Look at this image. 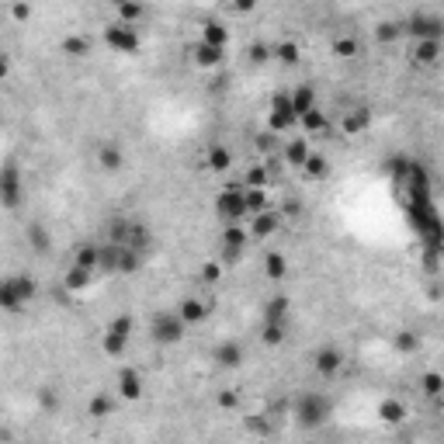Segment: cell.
<instances>
[{
	"label": "cell",
	"instance_id": "6da1fadb",
	"mask_svg": "<svg viewBox=\"0 0 444 444\" xmlns=\"http://www.w3.org/2000/svg\"><path fill=\"white\" fill-rule=\"evenodd\" d=\"M292 417H295V424L302 431H316V427H323L334 417V403L323 392H302L292 403Z\"/></svg>",
	"mask_w": 444,
	"mask_h": 444
},
{
	"label": "cell",
	"instance_id": "7a4b0ae2",
	"mask_svg": "<svg viewBox=\"0 0 444 444\" xmlns=\"http://www.w3.org/2000/svg\"><path fill=\"white\" fill-rule=\"evenodd\" d=\"M215 215L226 226H240L247 219V205H243V184H229L215 194Z\"/></svg>",
	"mask_w": 444,
	"mask_h": 444
},
{
	"label": "cell",
	"instance_id": "3957f363",
	"mask_svg": "<svg viewBox=\"0 0 444 444\" xmlns=\"http://www.w3.org/2000/svg\"><path fill=\"white\" fill-rule=\"evenodd\" d=\"M21 201H24V178H21V167H17L14 160H7V164L0 167V205L14 212Z\"/></svg>",
	"mask_w": 444,
	"mask_h": 444
},
{
	"label": "cell",
	"instance_id": "277c9868",
	"mask_svg": "<svg viewBox=\"0 0 444 444\" xmlns=\"http://www.w3.org/2000/svg\"><path fill=\"white\" fill-rule=\"evenodd\" d=\"M184 323H180L178 313H157L153 316V323H150V337L157 341V344H164V348H174L184 341Z\"/></svg>",
	"mask_w": 444,
	"mask_h": 444
},
{
	"label": "cell",
	"instance_id": "5b68a950",
	"mask_svg": "<svg viewBox=\"0 0 444 444\" xmlns=\"http://www.w3.org/2000/svg\"><path fill=\"white\" fill-rule=\"evenodd\" d=\"M104 42H108L115 52H122V56H132V52H139V45H143L139 28H129V24H118V21H111V24L104 28Z\"/></svg>",
	"mask_w": 444,
	"mask_h": 444
},
{
	"label": "cell",
	"instance_id": "8992f818",
	"mask_svg": "<svg viewBox=\"0 0 444 444\" xmlns=\"http://www.w3.org/2000/svg\"><path fill=\"white\" fill-rule=\"evenodd\" d=\"M403 31H410L417 42H427V38H434V42H441L444 35V21L438 14H413L410 21H406V28Z\"/></svg>",
	"mask_w": 444,
	"mask_h": 444
},
{
	"label": "cell",
	"instance_id": "52a82bcc",
	"mask_svg": "<svg viewBox=\"0 0 444 444\" xmlns=\"http://www.w3.org/2000/svg\"><path fill=\"white\" fill-rule=\"evenodd\" d=\"M313 368H316V375H320V378H334V375L344 368V351H341V348H334V344L320 348V351L313 355Z\"/></svg>",
	"mask_w": 444,
	"mask_h": 444
},
{
	"label": "cell",
	"instance_id": "ba28073f",
	"mask_svg": "<svg viewBox=\"0 0 444 444\" xmlns=\"http://www.w3.org/2000/svg\"><path fill=\"white\" fill-rule=\"evenodd\" d=\"M150 243H153L150 226L139 222V219H129V222H125V233H122V247H129V250H136V254H146Z\"/></svg>",
	"mask_w": 444,
	"mask_h": 444
},
{
	"label": "cell",
	"instance_id": "9c48e42d",
	"mask_svg": "<svg viewBox=\"0 0 444 444\" xmlns=\"http://www.w3.org/2000/svg\"><path fill=\"white\" fill-rule=\"evenodd\" d=\"M247 243H250V233H247L243 226H222V233H219V247H222L226 257H240Z\"/></svg>",
	"mask_w": 444,
	"mask_h": 444
},
{
	"label": "cell",
	"instance_id": "30bf717a",
	"mask_svg": "<svg viewBox=\"0 0 444 444\" xmlns=\"http://www.w3.org/2000/svg\"><path fill=\"white\" fill-rule=\"evenodd\" d=\"M115 389H118V396L125 403H139V396H143V375H139V368H122Z\"/></svg>",
	"mask_w": 444,
	"mask_h": 444
},
{
	"label": "cell",
	"instance_id": "8fae6325",
	"mask_svg": "<svg viewBox=\"0 0 444 444\" xmlns=\"http://www.w3.org/2000/svg\"><path fill=\"white\" fill-rule=\"evenodd\" d=\"M281 229V212H261V215H250V236L254 240H267Z\"/></svg>",
	"mask_w": 444,
	"mask_h": 444
},
{
	"label": "cell",
	"instance_id": "7c38bea8",
	"mask_svg": "<svg viewBox=\"0 0 444 444\" xmlns=\"http://www.w3.org/2000/svg\"><path fill=\"white\" fill-rule=\"evenodd\" d=\"M178 316L184 327H198L205 316H208V306L201 302V299H194V295H187V299H180L178 302Z\"/></svg>",
	"mask_w": 444,
	"mask_h": 444
},
{
	"label": "cell",
	"instance_id": "4fadbf2b",
	"mask_svg": "<svg viewBox=\"0 0 444 444\" xmlns=\"http://www.w3.org/2000/svg\"><path fill=\"white\" fill-rule=\"evenodd\" d=\"M222 59H226V49H212L205 42H194V49H191V63L201 70H215V66H222Z\"/></svg>",
	"mask_w": 444,
	"mask_h": 444
},
{
	"label": "cell",
	"instance_id": "5bb4252c",
	"mask_svg": "<svg viewBox=\"0 0 444 444\" xmlns=\"http://www.w3.org/2000/svg\"><path fill=\"white\" fill-rule=\"evenodd\" d=\"M97 167H101L104 174H118V171L125 167V153H122V146H118V143H104V146L97 150Z\"/></svg>",
	"mask_w": 444,
	"mask_h": 444
},
{
	"label": "cell",
	"instance_id": "9a60e30c",
	"mask_svg": "<svg viewBox=\"0 0 444 444\" xmlns=\"http://www.w3.org/2000/svg\"><path fill=\"white\" fill-rule=\"evenodd\" d=\"M122 243H101L97 247V271H104V274H118V267H122Z\"/></svg>",
	"mask_w": 444,
	"mask_h": 444
},
{
	"label": "cell",
	"instance_id": "2e32d148",
	"mask_svg": "<svg viewBox=\"0 0 444 444\" xmlns=\"http://www.w3.org/2000/svg\"><path fill=\"white\" fill-rule=\"evenodd\" d=\"M368 125H371V111H368L364 104L351 108V111L341 118V132H344V136H361Z\"/></svg>",
	"mask_w": 444,
	"mask_h": 444
},
{
	"label": "cell",
	"instance_id": "e0dca14e",
	"mask_svg": "<svg viewBox=\"0 0 444 444\" xmlns=\"http://www.w3.org/2000/svg\"><path fill=\"white\" fill-rule=\"evenodd\" d=\"M410 59H413L417 66H434V63L441 59V42H434V38H427V42H413Z\"/></svg>",
	"mask_w": 444,
	"mask_h": 444
},
{
	"label": "cell",
	"instance_id": "ac0fdd59",
	"mask_svg": "<svg viewBox=\"0 0 444 444\" xmlns=\"http://www.w3.org/2000/svg\"><path fill=\"white\" fill-rule=\"evenodd\" d=\"M288 97H292V115H295V122H299V115H306V111L316 108V90H313V84H299L295 90H288Z\"/></svg>",
	"mask_w": 444,
	"mask_h": 444
},
{
	"label": "cell",
	"instance_id": "d6986e66",
	"mask_svg": "<svg viewBox=\"0 0 444 444\" xmlns=\"http://www.w3.org/2000/svg\"><path fill=\"white\" fill-rule=\"evenodd\" d=\"M229 167H233V153H229L222 143L208 146V153H205V171H212V174H226Z\"/></svg>",
	"mask_w": 444,
	"mask_h": 444
},
{
	"label": "cell",
	"instance_id": "ffe728a7",
	"mask_svg": "<svg viewBox=\"0 0 444 444\" xmlns=\"http://www.w3.org/2000/svg\"><path fill=\"white\" fill-rule=\"evenodd\" d=\"M309 153H313V150H309V139L302 136V139H288V143H285V157H281V160H285L288 167H299V171H302V164L309 160Z\"/></svg>",
	"mask_w": 444,
	"mask_h": 444
},
{
	"label": "cell",
	"instance_id": "44dd1931",
	"mask_svg": "<svg viewBox=\"0 0 444 444\" xmlns=\"http://www.w3.org/2000/svg\"><path fill=\"white\" fill-rule=\"evenodd\" d=\"M24 240H28V247H31L35 254H49V250H52L49 229H45L42 222H28V226H24Z\"/></svg>",
	"mask_w": 444,
	"mask_h": 444
},
{
	"label": "cell",
	"instance_id": "7402d4cb",
	"mask_svg": "<svg viewBox=\"0 0 444 444\" xmlns=\"http://www.w3.org/2000/svg\"><path fill=\"white\" fill-rule=\"evenodd\" d=\"M212 357H215L222 368H240V364H243V344H236V341H222Z\"/></svg>",
	"mask_w": 444,
	"mask_h": 444
},
{
	"label": "cell",
	"instance_id": "603a6c76",
	"mask_svg": "<svg viewBox=\"0 0 444 444\" xmlns=\"http://www.w3.org/2000/svg\"><path fill=\"white\" fill-rule=\"evenodd\" d=\"M201 42L212 45V49H226V42H229V28H226L222 21H205V24H201Z\"/></svg>",
	"mask_w": 444,
	"mask_h": 444
},
{
	"label": "cell",
	"instance_id": "cb8c5ba5",
	"mask_svg": "<svg viewBox=\"0 0 444 444\" xmlns=\"http://www.w3.org/2000/svg\"><path fill=\"white\" fill-rule=\"evenodd\" d=\"M378 420L389 424V427H399V424L406 420V406H403V399H382V403H378Z\"/></svg>",
	"mask_w": 444,
	"mask_h": 444
},
{
	"label": "cell",
	"instance_id": "d4e9b609",
	"mask_svg": "<svg viewBox=\"0 0 444 444\" xmlns=\"http://www.w3.org/2000/svg\"><path fill=\"white\" fill-rule=\"evenodd\" d=\"M90 281H94V271H84L77 264H70L66 274H63V288L66 292H84V288H90Z\"/></svg>",
	"mask_w": 444,
	"mask_h": 444
},
{
	"label": "cell",
	"instance_id": "484cf974",
	"mask_svg": "<svg viewBox=\"0 0 444 444\" xmlns=\"http://www.w3.org/2000/svg\"><path fill=\"white\" fill-rule=\"evenodd\" d=\"M306 136H320V132H327V115L320 111V108H313V111H306V115H299V122H295Z\"/></svg>",
	"mask_w": 444,
	"mask_h": 444
},
{
	"label": "cell",
	"instance_id": "4316f807",
	"mask_svg": "<svg viewBox=\"0 0 444 444\" xmlns=\"http://www.w3.org/2000/svg\"><path fill=\"white\" fill-rule=\"evenodd\" d=\"M7 281H10V288L17 292V299H21L24 306L38 295V285H35V278H31V274H7Z\"/></svg>",
	"mask_w": 444,
	"mask_h": 444
},
{
	"label": "cell",
	"instance_id": "83f0119b",
	"mask_svg": "<svg viewBox=\"0 0 444 444\" xmlns=\"http://www.w3.org/2000/svg\"><path fill=\"white\" fill-rule=\"evenodd\" d=\"M111 413H115V399H111V392H97V396H90L87 417H94V420H108Z\"/></svg>",
	"mask_w": 444,
	"mask_h": 444
},
{
	"label": "cell",
	"instance_id": "f1b7e54d",
	"mask_svg": "<svg viewBox=\"0 0 444 444\" xmlns=\"http://www.w3.org/2000/svg\"><path fill=\"white\" fill-rule=\"evenodd\" d=\"M288 295H271L264 302V323H285V316H288Z\"/></svg>",
	"mask_w": 444,
	"mask_h": 444
},
{
	"label": "cell",
	"instance_id": "f546056e",
	"mask_svg": "<svg viewBox=\"0 0 444 444\" xmlns=\"http://www.w3.org/2000/svg\"><path fill=\"white\" fill-rule=\"evenodd\" d=\"M73 264L84 267V271H97V243H77L73 247Z\"/></svg>",
	"mask_w": 444,
	"mask_h": 444
},
{
	"label": "cell",
	"instance_id": "4dcf8cb0",
	"mask_svg": "<svg viewBox=\"0 0 444 444\" xmlns=\"http://www.w3.org/2000/svg\"><path fill=\"white\" fill-rule=\"evenodd\" d=\"M115 14H118V24L136 28V24L146 17V7H143V3H115Z\"/></svg>",
	"mask_w": 444,
	"mask_h": 444
},
{
	"label": "cell",
	"instance_id": "1f68e13d",
	"mask_svg": "<svg viewBox=\"0 0 444 444\" xmlns=\"http://www.w3.org/2000/svg\"><path fill=\"white\" fill-rule=\"evenodd\" d=\"M271 56H274L278 63H285V66H299L302 49H299V42H278V45L271 49Z\"/></svg>",
	"mask_w": 444,
	"mask_h": 444
},
{
	"label": "cell",
	"instance_id": "d6a6232c",
	"mask_svg": "<svg viewBox=\"0 0 444 444\" xmlns=\"http://www.w3.org/2000/svg\"><path fill=\"white\" fill-rule=\"evenodd\" d=\"M330 52H334L337 59H355L357 52H361V42H357L355 35H341V38L330 42Z\"/></svg>",
	"mask_w": 444,
	"mask_h": 444
},
{
	"label": "cell",
	"instance_id": "836d02e7",
	"mask_svg": "<svg viewBox=\"0 0 444 444\" xmlns=\"http://www.w3.org/2000/svg\"><path fill=\"white\" fill-rule=\"evenodd\" d=\"M63 52H66L70 59H84L90 52V38L87 35H66V38H63Z\"/></svg>",
	"mask_w": 444,
	"mask_h": 444
},
{
	"label": "cell",
	"instance_id": "e575fe53",
	"mask_svg": "<svg viewBox=\"0 0 444 444\" xmlns=\"http://www.w3.org/2000/svg\"><path fill=\"white\" fill-rule=\"evenodd\" d=\"M0 309H3V313H21V309H24V302L17 299V292L10 288L7 278H0Z\"/></svg>",
	"mask_w": 444,
	"mask_h": 444
},
{
	"label": "cell",
	"instance_id": "d590c367",
	"mask_svg": "<svg viewBox=\"0 0 444 444\" xmlns=\"http://www.w3.org/2000/svg\"><path fill=\"white\" fill-rule=\"evenodd\" d=\"M264 274L271 281H281L285 274H288V261H285V254H278V250H271L264 257Z\"/></svg>",
	"mask_w": 444,
	"mask_h": 444
},
{
	"label": "cell",
	"instance_id": "8d00e7d4",
	"mask_svg": "<svg viewBox=\"0 0 444 444\" xmlns=\"http://www.w3.org/2000/svg\"><path fill=\"white\" fill-rule=\"evenodd\" d=\"M302 174L313 180H323L330 174V164H327V157H320V153H309V160L302 164Z\"/></svg>",
	"mask_w": 444,
	"mask_h": 444
},
{
	"label": "cell",
	"instance_id": "74e56055",
	"mask_svg": "<svg viewBox=\"0 0 444 444\" xmlns=\"http://www.w3.org/2000/svg\"><path fill=\"white\" fill-rule=\"evenodd\" d=\"M132 330H136V320H132L129 313H122V316H115V320L108 323V330H104V334H115V337L129 341V337H132Z\"/></svg>",
	"mask_w": 444,
	"mask_h": 444
},
{
	"label": "cell",
	"instance_id": "f35d334b",
	"mask_svg": "<svg viewBox=\"0 0 444 444\" xmlns=\"http://www.w3.org/2000/svg\"><path fill=\"white\" fill-rule=\"evenodd\" d=\"M392 344H396L399 355H417V351H420V337H417L413 330H399V334L392 337Z\"/></svg>",
	"mask_w": 444,
	"mask_h": 444
},
{
	"label": "cell",
	"instance_id": "ab89813d",
	"mask_svg": "<svg viewBox=\"0 0 444 444\" xmlns=\"http://www.w3.org/2000/svg\"><path fill=\"white\" fill-rule=\"evenodd\" d=\"M243 205H247V215L267 212V191H247L243 187Z\"/></svg>",
	"mask_w": 444,
	"mask_h": 444
},
{
	"label": "cell",
	"instance_id": "60d3db41",
	"mask_svg": "<svg viewBox=\"0 0 444 444\" xmlns=\"http://www.w3.org/2000/svg\"><path fill=\"white\" fill-rule=\"evenodd\" d=\"M267 178H271V174H267L264 167H250L247 178H243V187H247V191H267Z\"/></svg>",
	"mask_w": 444,
	"mask_h": 444
},
{
	"label": "cell",
	"instance_id": "b9f144b4",
	"mask_svg": "<svg viewBox=\"0 0 444 444\" xmlns=\"http://www.w3.org/2000/svg\"><path fill=\"white\" fill-rule=\"evenodd\" d=\"M125 348H129V341H122V337H115V334H104V337H101V351L108 357H122Z\"/></svg>",
	"mask_w": 444,
	"mask_h": 444
},
{
	"label": "cell",
	"instance_id": "7bdbcfd3",
	"mask_svg": "<svg viewBox=\"0 0 444 444\" xmlns=\"http://www.w3.org/2000/svg\"><path fill=\"white\" fill-rule=\"evenodd\" d=\"M420 389H424V396H431V399H438L444 392V378L438 371H427L424 378H420Z\"/></svg>",
	"mask_w": 444,
	"mask_h": 444
},
{
	"label": "cell",
	"instance_id": "ee69618b",
	"mask_svg": "<svg viewBox=\"0 0 444 444\" xmlns=\"http://www.w3.org/2000/svg\"><path fill=\"white\" fill-rule=\"evenodd\" d=\"M271 115H281V118H295V115H292V97H288V90H278V94L271 97Z\"/></svg>",
	"mask_w": 444,
	"mask_h": 444
},
{
	"label": "cell",
	"instance_id": "f6af8a7d",
	"mask_svg": "<svg viewBox=\"0 0 444 444\" xmlns=\"http://www.w3.org/2000/svg\"><path fill=\"white\" fill-rule=\"evenodd\" d=\"M243 427H247L250 434H257V438H267V434H271V420H267V413H254V417H247V420H243Z\"/></svg>",
	"mask_w": 444,
	"mask_h": 444
},
{
	"label": "cell",
	"instance_id": "bcb514c9",
	"mask_svg": "<svg viewBox=\"0 0 444 444\" xmlns=\"http://www.w3.org/2000/svg\"><path fill=\"white\" fill-rule=\"evenodd\" d=\"M399 35H403V24H399V21H382V24L375 28V38H378V42H396Z\"/></svg>",
	"mask_w": 444,
	"mask_h": 444
},
{
	"label": "cell",
	"instance_id": "7dc6e473",
	"mask_svg": "<svg viewBox=\"0 0 444 444\" xmlns=\"http://www.w3.org/2000/svg\"><path fill=\"white\" fill-rule=\"evenodd\" d=\"M261 341H264L267 348H278V344L285 341V323H264V330H261Z\"/></svg>",
	"mask_w": 444,
	"mask_h": 444
},
{
	"label": "cell",
	"instance_id": "c3c4849f",
	"mask_svg": "<svg viewBox=\"0 0 444 444\" xmlns=\"http://www.w3.org/2000/svg\"><path fill=\"white\" fill-rule=\"evenodd\" d=\"M38 406H42L45 413H56V410H59V392L49 389V385H42V389H38Z\"/></svg>",
	"mask_w": 444,
	"mask_h": 444
},
{
	"label": "cell",
	"instance_id": "681fc988",
	"mask_svg": "<svg viewBox=\"0 0 444 444\" xmlns=\"http://www.w3.org/2000/svg\"><path fill=\"white\" fill-rule=\"evenodd\" d=\"M143 267V254H136V250H122V267H118V274H136Z\"/></svg>",
	"mask_w": 444,
	"mask_h": 444
},
{
	"label": "cell",
	"instance_id": "f907efd6",
	"mask_svg": "<svg viewBox=\"0 0 444 444\" xmlns=\"http://www.w3.org/2000/svg\"><path fill=\"white\" fill-rule=\"evenodd\" d=\"M198 278H201L205 285H219V281H222V264H219V261H205L201 271H198Z\"/></svg>",
	"mask_w": 444,
	"mask_h": 444
},
{
	"label": "cell",
	"instance_id": "816d5d0a",
	"mask_svg": "<svg viewBox=\"0 0 444 444\" xmlns=\"http://www.w3.org/2000/svg\"><path fill=\"white\" fill-rule=\"evenodd\" d=\"M247 56H250V63H254V66H264L267 59H271V45H264V42H254V45L247 49Z\"/></svg>",
	"mask_w": 444,
	"mask_h": 444
},
{
	"label": "cell",
	"instance_id": "f5cc1de1",
	"mask_svg": "<svg viewBox=\"0 0 444 444\" xmlns=\"http://www.w3.org/2000/svg\"><path fill=\"white\" fill-rule=\"evenodd\" d=\"M385 167H389V174H392L396 180H406L410 160H406V157H389V164H385Z\"/></svg>",
	"mask_w": 444,
	"mask_h": 444
},
{
	"label": "cell",
	"instance_id": "db71d44e",
	"mask_svg": "<svg viewBox=\"0 0 444 444\" xmlns=\"http://www.w3.org/2000/svg\"><path fill=\"white\" fill-rule=\"evenodd\" d=\"M215 403H219V410H236V406H240V396H236L233 389H222V392L215 396Z\"/></svg>",
	"mask_w": 444,
	"mask_h": 444
},
{
	"label": "cell",
	"instance_id": "11a10c76",
	"mask_svg": "<svg viewBox=\"0 0 444 444\" xmlns=\"http://www.w3.org/2000/svg\"><path fill=\"white\" fill-rule=\"evenodd\" d=\"M274 146H278L274 132H261V136H257V150H264L267 157H274Z\"/></svg>",
	"mask_w": 444,
	"mask_h": 444
},
{
	"label": "cell",
	"instance_id": "9f6ffc18",
	"mask_svg": "<svg viewBox=\"0 0 444 444\" xmlns=\"http://www.w3.org/2000/svg\"><path fill=\"white\" fill-rule=\"evenodd\" d=\"M10 17L14 21H28L31 17V3H10Z\"/></svg>",
	"mask_w": 444,
	"mask_h": 444
},
{
	"label": "cell",
	"instance_id": "6f0895ef",
	"mask_svg": "<svg viewBox=\"0 0 444 444\" xmlns=\"http://www.w3.org/2000/svg\"><path fill=\"white\" fill-rule=\"evenodd\" d=\"M7 77H10V56H7V52H0V84H3Z\"/></svg>",
	"mask_w": 444,
	"mask_h": 444
},
{
	"label": "cell",
	"instance_id": "680465c9",
	"mask_svg": "<svg viewBox=\"0 0 444 444\" xmlns=\"http://www.w3.org/2000/svg\"><path fill=\"white\" fill-rule=\"evenodd\" d=\"M254 7H257V3H254V0H243V3H233V7H229V10H233V14H250V10H254Z\"/></svg>",
	"mask_w": 444,
	"mask_h": 444
},
{
	"label": "cell",
	"instance_id": "91938a15",
	"mask_svg": "<svg viewBox=\"0 0 444 444\" xmlns=\"http://www.w3.org/2000/svg\"><path fill=\"white\" fill-rule=\"evenodd\" d=\"M0 441H3V444H14V438H10V431H0Z\"/></svg>",
	"mask_w": 444,
	"mask_h": 444
},
{
	"label": "cell",
	"instance_id": "94428289",
	"mask_svg": "<svg viewBox=\"0 0 444 444\" xmlns=\"http://www.w3.org/2000/svg\"><path fill=\"white\" fill-rule=\"evenodd\" d=\"M14 444H28V441H14Z\"/></svg>",
	"mask_w": 444,
	"mask_h": 444
},
{
	"label": "cell",
	"instance_id": "6125c7cd",
	"mask_svg": "<svg viewBox=\"0 0 444 444\" xmlns=\"http://www.w3.org/2000/svg\"><path fill=\"white\" fill-rule=\"evenodd\" d=\"M0 125H3V115H0Z\"/></svg>",
	"mask_w": 444,
	"mask_h": 444
}]
</instances>
